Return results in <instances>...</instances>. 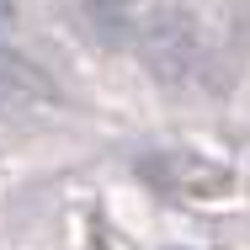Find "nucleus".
<instances>
[{"label": "nucleus", "instance_id": "f257e3e1", "mask_svg": "<svg viewBox=\"0 0 250 250\" xmlns=\"http://www.w3.org/2000/svg\"><path fill=\"white\" fill-rule=\"evenodd\" d=\"M139 43H144L149 75L165 91H197V85L213 80V53H208V43H202V32H197L192 16H181V11L154 16Z\"/></svg>", "mask_w": 250, "mask_h": 250}, {"label": "nucleus", "instance_id": "f03ea898", "mask_svg": "<svg viewBox=\"0 0 250 250\" xmlns=\"http://www.w3.org/2000/svg\"><path fill=\"white\" fill-rule=\"evenodd\" d=\"M80 16L91 27V38L101 43H128V38H144L149 21H139V0H80Z\"/></svg>", "mask_w": 250, "mask_h": 250}, {"label": "nucleus", "instance_id": "7ed1b4c3", "mask_svg": "<svg viewBox=\"0 0 250 250\" xmlns=\"http://www.w3.org/2000/svg\"><path fill=\"white\" fill-rule=\"evenodd\" d=\"M0 91H11V96H27V101H53V80L32 64V59H21V53L11 48V43H0Z\"/></svg>", "mask_w": 250, "mask_h": 250}, {"label": "nucleus", "instance_id": "20e7f679", "mask_svg": "<svg viewBox=\"0 0 250 250\" xmlns=\"http://www.w3.org/2000/svg\"><path fill=\"white\" fill-rule=\"evenodd\" d=\"M11 11H16V0H0V21H5V16H11Z\"/></svg>", "mask_w": 250, "mask_h": 250}]
</instances>
